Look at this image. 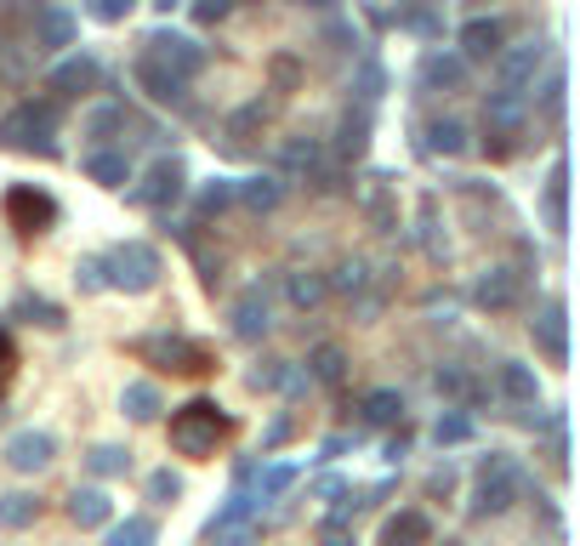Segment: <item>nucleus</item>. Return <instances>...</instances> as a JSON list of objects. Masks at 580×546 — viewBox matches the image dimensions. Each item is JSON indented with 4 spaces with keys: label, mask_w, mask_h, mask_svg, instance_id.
<instances>
[{
    "label": "nucleus",
    "mask_w": 580,
    "mask_h": 546,
    "mask_svg": "<svg viewBox=\"0 0 580 546\" xmlns=\"http://www.w3.org/2000/svg\"><path fill=\"white\" fill-rule=\"evenodd\" d=\"M132 353L155 370H171V376H206L211 370V347H199L194 336L183 331H148V336H132Z\"/></svg>",
    "instance_id": "20e7f679"
},
{
    "label": "nucleus",
    "mask_w": 580,
    "mask_h": 546,
    "mask_svg": "<svg viewBox=\"0 0 580 546\" xmlns=\"http://www.w3.org/2000/svg\"><path fill=\"white\" fill-rule=\"evenodd\" d=\"M188 188H194V183H188V160H183V154H160L155 165L143 171V183L132 188V206H148V211L165 216L171 206L188 200Z\"/></svg>",
    "instance_id": "6e6552de"
},
{
    "label": "nucleus",
    "mask_w": 580,
    "mask_h": 546,
    "mask_svg": "<svg viewBox=\"0 0 580 546\" xmlns=\"http://www.w3.org/2000/svg\"><path fill=\"white\" fill-rule=\"evenodd\" d=\"M490 63H495V80H501V91H518V97H529V86H535V74H541V63H546V46H541V40L501 46V52H495Z\"/></svg>",
    "instance_id": "9d476101"
},
{
    "label": "nucleus",
    "mask_w": 580,
    "mask_h": 546,
    "mask_svg": "<svg viewBox=\"0 0 580 546\" xmlns=\"http://www.w3.org/2000/svg\"><path fill=\"white\" fill-rule=\"evenodd\" d=\"M523 489H529V473H523V461L513 450H490V456H478L472 467V501H467V518L472 524H484V518H501V512H513L523 501Z\"/></svg>",
    "instance_id": "f257e3e1"
},
{
    "label": "nucleus",
    "mask_w": 580,
    "mask_h": 546,
    "mask_svg": "<svg viewBox=\"0 0 580 546\" xmlns=\"http://www.w3.org/2000/svg\"><path fill=\"white\" fill-rule=\"evenodd\" d=\"M285 177L280 171H257V177H234V206H245L250 216H268L285 206Z\"/></svg>",
    "instance_id": "f3484780"
},
{
    "label": "nucleus",
    "mask_w": 580,
    "mask_h": 546,
    "mask_svg": "<svg viewBox=\"0 0 580 546\" xmlns=\"http://www.w3.org/2000/svg\"><path fill=\"white\" fill-rule=\"evenodd\" d=\"M12 319H23V325H40V331H63V325H69L63 308L52 302V296H40V290H17Z\"/></svg>",
    "instance_id": "473e14b6"
},
{
    "label": "nucleus",
    "mask_w": 580,
    "mask_h": 546,
    "mask_svg": "<svg viewBox=\"0 0 580 546\" xmlns=\"http://www.w3.org/2000/svg\"><path fill=\"white\" fill-rule=\"evenodd\" d=\"M433 387L444 393V399H461V387H467V370H461V364H439V370H433Z\"/></svg>",
    "instance_id": "4d7b16f0"
},
{
    "label": "nucleus",
    "mask_w": 580,
    "mask_h": 546,
    "mask_svg": "<svg viewBox=\"0 0 580 546\" xmlns=\"http://www.w3.org/2000/svg\"><path fill=\"white\" fill-rule=\"evenodd\" d=\"M501 46H507V23H501V17H472L461 29V58L467 63H490Z\"/></svg>",
    "instance_id": "393cba45"
},
{
    "label": "nucleus",
    "mask_w": 580,
    "mask_h": 546,
    "mask_svg": "<svg viewBox=\"0 0 580 546\" xmlns=\"http://www.w3.org/2000/svg\"><path fill=\"white\" fill-rule=\"evenodd\" d=\"M467 80H472V63L461 58V52H444V46H433V52L421 58V86L427 91H467Z\"/></svg>",
    "instance_id": "a211bd4d"
},
{
    "label": "nucleus",
    "mask_w": 580,
    "mask_h": 546,
    "mask_svg": "<svg viewBox=\"0 0 580 546\" xmlns=\"http://www.w3.org/2000/svg\"><path fill=\"white\" fill-rule=\"evenodd\" d=\"M148 501H155V507H176V501H183V473H171V467H160V473H148Z\"/></svg>",
    "instance_id": "de8ad7c7"
},
{
    "label": "nucleus",
    "mask_w": 580,
    "mask_h": 546,
    "mask_svg": "<svg viewBox=\"0 0 580 546\" xmlns=\"http://www.w3.org/2000/svg\"><path fill=\"white\" fill-rule=\"evenodd\" d=\"M257 535H262V495L250 489H234L206 524V546H257Z\"/></svg>",
    "instance_id": "0eeeda50"
},
{
    "label": "nucleus",
    "mask_w": 580,
    "mask_h": 546,
    "mask_svg": "<svg viewBox=\"0 0 580 546\" xmlns=\"http://www.w3.org/2000/svg\"><path fill=\"white\" fill-rule=\"evenodd\" d=\"M132 80L143 86L148 103H160V109H183V103H188V80H183L176 69H165L160 58H148V52L132 63Z\"/></svg>",
    "instance_id": "f8f14e48"
},
{
    "label": "nucleus",
    "mask_w": 580,
    "mask_h": 546,
    "mask_svg": "<svg viewBox=\"0 0 580 546\" xmlns=\"http://www.w3.org/2000/svg\"><path fill=\"white\" fill-rule=\"evenodd\" d=\"M234 7H239V0H194V23H199V29H217Z\"/></svg>",
    "instance_id": "5fc2aeb1"
},
{
    "label": "nucleus",
    "mask_w": 580,
    "mask_h": 546,
    "mask_svg": "<svg viewBox=\"0 0 580 546\" xmlns=\"http://www.w3.org/2000/svg\"><path fill=\"white\" fill-rule=\"evenodd\" d=\"M301 7H319V12H324V7H331V0H301Z\"/></svg>",
    "instance_id": "0e129e2a"
},
{
    "label": "nucleus",
    "mask_w": 580,
    "mask_h": 546,
    "mask_svg": "<svg viewBox=\"0 0 580 546\" xmlns=\"http://www.w3.org/2000/svg\"><path fill=\"white\" fill-rule=\"evenodd\" d=\"M382 91H387V69L375 58H359V69H353V97L375 109V103H382Z\"/></svg>",
    "instance_id": "37998d69"
},
{
    "label": "nucleus",
    "mask_w": 580,
    "mask_h": 546,
    "mask_svg": "<svg viewBox=\"0 0 580 546\" xmlns=\"http://www.w3.org/2000/svg\"><path fill=\"white\" fill-rule=\"evenodd\" d=\"M285 370H291L285 359H262V364H257V370H250V376H245V382H250V387H257V393H280V387H285Z\"/></svg>",
    "instance_id": "603ef678"
},
{
    "label": "nucleus",
    "mask_w": 580,
    "mask_h": 546,
    "mask_svg": "<svg viewBox=\"0 0 580 546\" xmlns=\"http://www.w3.org/2000/svg\"><path fill=\"white\" fill-rule=\"evenodd\" d=\"M120 410H125V421H137V427H148V421H160V410H165V393H160L155 382H125V393H120Z\"/></svg>",
    "instance_id": "7c9ffc66"
},
{
    "label": "nucleus",
    "mask_w": 580,
    "mask_h": 546,
    "mask_svg": "<svg viewBox=\"0 0 580 546\" xmlns=\"http://www.w3.org/2000/svg\"><path fill=\"white\" fill-rule=\"evenodd\" d=\"M529 132V97L518 91H490L484 97V154L490 160H513Z\"/></svg>",
    "instance_id": "423d86ee"
},
{
    "label": "nucleus",
    "mask_w": 580,
    "mask_h": 546,
    "mask_svg": "<svg viewBox=\"0 0 580 546\" xmlns=\"http://www.w3.org/2000/svg\"><path fill=\"white\" fill-rule=\"evenodd\" d=\"M324 160H331V154H324L319 137H285L280 142V177H301V183H308Z\"/></svg>",
    "instance_id": "a878e982"
},
{
    "label": "nucleus",
    "mask_w": 580,
    "mask_h": 546,
    "mask_svg": "<svg viewBox=\"0 0 580 546\" xmlns=\"http://www.w3.org/2000/svg\"><path fill=\"white\" fill-rule=\"evenodd\" d=\"M40 495L29 489H12V495H0V530H35L40 524Z\"/></svg>",
    "instance_id": "4c0bfd02"
},
{
    "label": "nucleus",
    "mask_w": 580,
    "mask_h": 546,
    "mask_svg": "<svg viewBox=\"0 0 580 546\" xmlns=\"http://www.w3.org/2000/svg\"><path fill=\"white\" fill-rule=\"evenodd\" d=\"M143 46H148V58H160L165 69H176V74H183V80H194V74L206 69V46H199V40H188V35H176V29H155V35H148Z\"/></svg>",
    "instance_id": "4468645a"
},
{
    "label": "nucleus",
    "mask_w": 580,
    "mask_h": 546,
    "mask_svg": "<svg viewBox=\"0 0 580 546\" xmlns=\"http://www.w3.org/2000/svg\"><path fill=\"white\" fill-rule=\"evenodd\" d=\"M103 273H109V290H125V296H148L160 285V251L148 239H120L114 251H103Z\"/></svg>",
    "instance_id": "39448f33"
},
{
    "label": "nucleus",
    "mask_w": 580,
    "mask_h": 546,
    "mask_svg": "<svg viewBox=\"0 0 580 546\" xmlns=\"http://www.w3.org/2000/svg\"><path fill=\"white\" fill-rule=\"evenodd\" d=\"M301 370H308V382H313V387H342V382H347V370H353V359L342 353L336 342H319Z\"/></svg>",
    "instance_id": "cd10ccee"
},
{
    "label": "nucleus",
    "mask_w": 580,
    "mask_h": 546,
    "mask_svg": "<svg viewBox=\"0 0 580 546\" xmlns=\"http://www.w3.org/2000/svg\"><path fill=\"white\" fill-rule=\"evenodd\" d=\"M541 211H546V228H569V160L558 154L552 160V177H546V194H541Z\"/></svg>",
    "instance_id": "c756f323"
},
{
    "label": "nucleus",
    "mask_w": 580,
    "mask_h": 546,
    "mask_svg": "<svg viewBox=\"0 0 580 546\" xmlns=\"http://www.w3.org/2000/svg\"><path fill=\"white\" fill-rule=\"evenodd\" d=\"M229 319H234V336L239 342H262L268 336V290L262 285H245L239 296H234V308H229Z\"/></svg>",
    "instance_id": "4be33fe9"
},
{
    "label": "nucleus",
    "mask_w": 580,
    "mask_h": 546,
    "mask_svg": "<svg viewBox=\"0 0 580 546\" xmlns=\"http://www.w3.org/2000/svg\"><path fill=\"white\" fill-rule=\"evenodd\" d=\"M523 280H529L523 268H484L472 280V302L490 308V313H507V308L523 302Z\"/></svg>",
    "instance_id": "ddd939ff"
},
{
    "label": "nucleus",
    "mask_w": 580,
    "mask_h": 546,
    "mask_svg": "<svg viewBox=\"0 0 580 546\" xmlns=\"http://www.w3.org/2000/svg\"><path fill=\"white\" fill-rule=\"evenodd\" d=\"M291 433H296V421H291V410H280V415L268 421V433H262V450H257V456H273V450H280V444L291 438Z\"/></svg>",
    "instance_id": "6e6d98bb"
},
{
    "label": "nucleus",
    "mask_w": 580,
    "mask_h": 546,
    "mask_svg": "<svg viewBox=\"0 0 580 546\" xmlns=\"http://www.w3.org/2000/svg\"><path fill=\"white\" fill-rule=\"evenodd\" d=\"M472 433H478V421H472V410L456 405V399H449V405L439 410V421H433V444H439V450H461V444H472Z\"/></svg>",
    "instance_id": "c85d7f7f"
},
{
    "label": "nucleus",
    "mask_w": 580,
    "mask_h": 546,
    "mask_svg": "<svg viewBox=\"0 0 580 546\" xmlns=\"http://www.w3.org/2000/svg\"><path fill=\"white\" fill-rule=\"evenodd\" d=\"M103 530H109L103 546H160V524H155V518H143V512H132L125 524H114V518H109Z\"/></svg>",
    "instance_id": "58836bf2"
},
{
    "label": "nucleus",
    "mask_w": 580,
    "mask_h": 546,
    "mask_svg": "<svg viewBox=\"0 0 580 546\" xmlns=\"http://www.w3.org/2000/svg\"><path fill=\"white\" fill-rule=\"evenodd\" d=\"M535 109H541L546 120H564V69H552V74H546V86H541V97H535Z\"/></svg>",
    "instance_id": "8fccbe9b"
},
{
    "label": "nucleus",
    "mask_w": 580,
    "mask_h": 546,
    "mask_svg": "<svg viewBox=\"0 0 580 546\" xmlns=\"http://www.w3.org/2000/svg\"><path fill=\"white\" fill-rule=\"evenodd\" d=\"M58 461V438L46 427H23L7 438V467L12 473H46V467Z\"/></svg>",
    "instance_id": "dca6fc26"
},
{
    "label": "nucleus",
    "mask_w": 580,
    "mask_h": 546,
    "mask_svg": "<svg viewBox=\"0 0 580 546\" xmlns=\"http://www.w3.org/2000/svg\"><path fill=\"white\" fill-rule=\"evenodd\" d=\"M268 80H273V91H296V86H301V63H296L291 52L268 58Z\"/></svg>",
    "instance_id": "3c124183"
},
{
    "label": "nucleus",
    "mask_w": 580,
    "mask_h": 546,
    "mask_svg": "<svg viewBox=\"0 0 580 546\" xmlns=\"http://www.w3.org/2000/svg\"><path fill=\"white\" fill-rule=\"evenodd\" d=\"M296 479H301L296 461H257V495H262V501H280Z\"/></svg>",
    "instance_id": "79ce46f5"
},
{
    "label": "nucleus",
    "mask_w": 580,
    "mask_h": 546,
    "mask_svg": "<svg viewBox=\"0 0 580 546\" xmlns=\"http://www.w3.org/2000/svg\"><path fill=\"white\" fill-rule=\"evenodd\" d=\"M529 336H535V347L552 364H569V308L564 302H546L541 319H529Z\"/></svg>",
    "instance_id": "aec40b11"
},
{
    "label": "nucleus",
    "mask_w": 580,
    "mask_h": 546,
    "mask_svg": "<svg viewBox=\"0 0 580 546\" xmlns=\"http://www.w3.org/2000/svg\"><path fill=\"white\" fill-rule=\"evenodd\" d=\"M347 444H353L347 433H331V438L319 444V461H336V456H347Z\"/></svg>",
    "instance_id": "680f3d73"
},
{
    "label": "nucleus",
    "mask_w": 580,
    "mask_h": 546,
    "mask_svg": "<svg viewBox=\"0 0 580 546\" xmlns=\"http://www.w3.org/2000/svg\"><path fill=\"white\" fill-rule=\"evenodd\" d=\"M427 501H449V495H456V467H449V461H439L433 467V473H427Z\"/></svg>",
    "instance_id": "864d4df0"
},
{
    "label": "nucleus",
    "mask_w": 580,
    "mask_h": 546,
    "mask_svg": "<svg viewBox=\"0 0 580 546\" xmlns=\"http://www.w3.org/2000/svg\"><path fill=\"white\" fill-rule=\"evenodd\" d=\"M74 290H81V296H103L109 290L103 257H81V262H74Z\"/></svg>",
    "instance_id": "09e8293b"
},
{
    "label": "nucleus",
    "mask_w": 580,
    "mask_h": 546,
    "mask_svg": "<svg viewBox=\"0 0 580 546\" xmlns=\"http://www.w3.org/2000/svg\"><path fill=\"white\" fill-rule=\"evenodd\" d=\"M86 177L97 183V188H125L132 183V154H125V148H91L86 154Z\"/></svg>",
    "instance_id": "bb28decb"
},
{
    "label": "nucleus",
    "mask_w": 580,
    "mask_h": 546,
    "mask_svg": "<svg viewBox=\"0 0 580 546\" xmlns=\"http://www.w3.org/2000/svg\"><path fill=\"white\" fill-rule=\"evenodd\" d=\"M188 194H194V216L211 222V216H222V211L234 206V177H211V183H199Z\"/></svg>",
    "instance_id": "ea45409f"
},
{
    "label": "nucleus",
    "mask_w": 580,
    "mask_h": 546,
    "mask_svg": "<svg viewBox=\"0 0 580 546\" xmlns=\"http://www.w3.org/2000/svg\"><path fill=\"white\" fill-rule=\"evenodd\" d=\"M12 370H17V347H12V336H7V331H0V393H7Z\"/></svg>",
    "instance_id": "052dcab7"
},
{
    "label": "nucleus",
    "mask_w": 580,
    "mask_h": 546,
    "mask_svg": "<svg viewBox=\"0 0 580 546\" xmlns=\"http://www.w3.org/2000/svg\"><path fill=\"white\" fill-rule=\"evenodd\" d=\"M125 103H103V109H91L86 120H81V137L91 142V148H109L114 137H125Z\"/></svg>",
    "instance_id": "f704fd0d"
},
{
    "label": "nucleus",
    "mask_w": 580,
    "mask_h": 546,
    "mask_svg": "<svg viewBox=\"0 0 580 546\" xmlns=\"http://www.w3.org/2000/svg\"><path fill=\"white\" fill-rule=\"evenodd\" d=\"M97 86H103V63H97L91 52H74V58H63L52 74H46V91H52L58 103H63V97H86Z\"/></svg>",
    "instance_id": "2eb2a0df"
},
{
    "label": "nucleus",
    "mask_w": 580,
    "mask_h": 546,
    "mask_svg": "<svg viewBox=\"0 0 580 546\" xmlns=\"http://www.w3.org/2000/svg\"><path fill=\"white\" fill-rule=\"evenodd\" d=\"M58 216H63V206L46 188H35V183H12L7 188V222L17 234H52Z\"/></svg>",
    "instance_id": "1a4fd4ad"
},
{
    "label": "nucleus",
    "mask_w": 580,
    "mask_h": 546,
    "mask_svg": "<svg viewBox=\"0 0 580 546\" xmlns=\"http://www.w3.org/2000/svg\"><path fill=\"white\" fill-rule=\"evenodd\" d=\"M382 541H393V546H427V541H433V518H427L421 507H405V512H393L387 524H382Z\"/></svg>",
    "instance_id": "2f4dec72"
},
{
    "label": "nucleus",
    "mask_w": 580,
    "mask_h": 546,
    "mask_svg": "<svg viewBox=\"0 0 580 546\" xmlns=\"http://www.w3.org/2000/svg\"><path fill=\"white\" fill-rule=\"evenodd\" d=\"M421 251L433 257V262H444V257H449V239L439 234V200H433V194L421 200Z\"/></svg>",
    "instance_id": "49530a36"
},
{
    "label": "nucleus",
    "mask_w": 580,
    "mask_h": 546,
    "mask_svg": "<svg viewBox=\"0 0 580 546\" xmlns=\"http://www.w3.org/2000/svg\"><path fill=\"white\" fill-rule=\"evenodd\" d=\"M29 46H35V52H63V46H74V12L40 7L29 17Z\"/></svg>",
    "instance_id": "5701e85b"
},
{
    "label": "nucleus",
    "mask_w": 580,
    "mask_h": 546,
    "mask_svg": "<svg viewBox=\"0 0 580 546\" xmlns=\"http://www.w3.org/2000/svg\"><path fill=\"white\" fill-rule=\"evenodd\" d=\"M229 433H234V415L222 410L217 399H188L183 410H171V427H165L171 450L188 456V461H211L217 444L229 438Z\"/></svg>",
    "instance_id": "f03ea898"
},
{
    "label": "nucleus",
    "mask_w": 580,
    "mask_h": 546,
    "mask_svg": "<svg viewBox=\"0 0 580 546\" xmlns=\"http://www.w3.org/2000/svg\"><path fill=\"white\" fill-rule=\"evenodd\" d=\"M132 7H137V0H91L86 12H91L97 23H125V17H132Z\"/></svg>",
    "instance_id": "13d9d810"
},
{
    "label": "nucleus",
    "mask_w": 580,
    "mask_h": 546,
    "mask_svg": "<svg viewBox=\"0 0 580 546\" xmlns=\"http://www.w3.org/2000/svg\"><path fill=\"white\" fill-rule=\"evenodd\" d=\"M285 296H291V308L313 313L324 296H331V285H324V273H319V268H291V273H285Z\"/></svg>",
    "instance_id": "e433bc0d"
},
{
    "label": "nucleus",
    "mask_w": 580,
    "mask_h": 546,
    "mask_svg": "<svg viewBox=\"0 0 580 546\" xmlns=\"http://www.w3.org/2000/svg\"><path fill=\"white\" fill-rule=\"evenodd\" d=\"M0 12H29V17H35L40 0H0Z\"/></svg>",
    "instance_id": "e2e57ef3"
},
{
    "label": "nucleus",
    "mask_w": 580,
    "mask_h": 546,
    "mask_svg": "<svg viewBox=\"0 0 580 546\" xmlns=\"http://www.w3.org/2000/svg\"><path fill=\"white\" fill-rule=\"evenodd\" d=\"M495 393H501L507 405H518V410H535V405H541V376H535V364L501 359V364H495Z\"/></svg>",
    "instance_id": "6ab92c4d"
},
{
    "label": "nucleus",
    "mask_w": 580,
    "mask_h": 546,
    "mask_svg": "<svg viewBox=\"0 0 580 546\" xmlns=\"http://www.w3.org/2000/svg\"><path fill=\"white\" fill-rule=\"evenodd\" d=\"M467 120L456 114H439V120H427L421 126V154H433V160H461L467 154Z\"/></svg>",
    "instance_id": "412c9836"
},
{
    "label": "nucleus",
    "mask_w": 580,
    "mask_h": 546,
    "mask_svg": "<svg viewBox=\"0 0 580 546\" xmlns=\"http://www.w3.org/2000/svg\"><path fill=\"white\" fill-rule=\"evenodd\" d=\"M324 285H331L336 296H347V302H359V296L375 285V273H370V262H365V257H342L331 273H324Z\"/></svg>",
    "instance_id": "72a5a7b5"
},
{
    "label": "nucleus",
    "mask_w": 580,
    "mask_h": 546,
    "mask_svg": "<svg viewBox=\"0 0 580 546\" xmlns=\"http://www.w3.org/2000/svg\"><path fill=\"white\" fill-rule=\"evenodd\" d=\"M58 132H63V103L58 97H29V103H17L7 120H0V142L23 148V154H40V160L63 154Z\"/></svg>",
    "instance_id": "7ed1b4c3"
},
{
    "label": "nucleus",
    "mask_w": 580,
    "mask_h": 546,
    "mask_svg": "<svg viewBox=\"0 0 580 546\" xmlns=\"http://www.w3.org/2000/svg\"><path fill=\"white\" fill-rule=\"evenodd\" d=\"M370 137H375V114H370V103H347L342 120H336V137H331V148H324V154H336L342 165H353V160H365V154H370Z\"/></svg>",
    "instance_id": "9b49d317"
},
{
    "label": "nucleus",
    "mask_w": 580,
    "mask_h": 546,
    "mask_svg": "<svg viewBox=\"0 0 580 546\" xmlns=\"http://www.w3.org/2000/svg\"><path fill=\"white\" fill-rule=\"evenodd\" d=\"M35 46H23L17 35H0V80H29Z\"/></svg>",
    "instance_id": "c03bdc74"
},
{
    "label": "nucleus",
    "mask_w": 580,
    "mask_h": 546,
    "mask_svg": "<svg viewBox=\"0 0 580 546\" xmlns=\"http://www.w3.org/2000/svg\"><path fill=\"white\" fill-rule=\"evenodd\" d=\"M114 518V495L103 484H81L69 495V524H81V530H103Z\"/></svg>",
    "instance_id": "b1692460"
},
{
    "label": "nucleus",
    "mask_w": 580,
    "mask_h": 546,
    "mask_svg": "<svg viewBox=\"0 0 580 546\" xmlns=\"http://www.w3.org/2000/svg\"><path fill=\"white\" fill-rule=\"evenodd\" d=\"M405 456H410V427L398 421V433L382 444V461H387V467H405Z\"/></svg>",
    "instance_id": "bf43d9fd"
},
{
    "label": "nucleus",
    "mask_w": 580,
    "mask_h": 546,
    "mask_svg": "<svg viewBox=\"0 0 580 546\" xmlns=\"http://www.w3.org/2000/svg\"><path fill=\"white\" fill-rule=\"evenodd\" d=\"M359 415L370 421V427H398V421H405V393L398 387H370L359 399Z\"/></svg>",
    "instance_id": "c9c22d12"
},
{
    "label": "nucleus",
    "mask_w": 580,
    "mask_h": 546,
    "mask_svg": "<svg viewBox=\"0 0 580 546\" xmlns=\"http://www.w3.org/2000/svg\"><path fill=\"white\" fill-rule=\"evenodd\" d=\"M262 126H268V103L257 97V103L234 109V114H229V126H222V132H229V142H250V137H257Z\"/></svg>",
    "instance_id": "a18cd8bd"
},
{
    "label": "nucleus",
    "mask_w": 580,
    "mask_h": 546,
    "mask_svg": "<svg viewBox=\"0 0 580 546\" xmlns=\"http://www.w3.org/2000/svg\"><path fill=\"white\" fill-rule=\"evenodd\" d=\"M382 546H393V541H382Z\"/></svg>",
    "instance_id": "69168bd1"
},
{
    "label": "nucleus",
    "mask_w": 580,
    "mask_h": 546,
    "mask_svg": "<svg viewBox=\"0 0 580 546\" xmlns=\"http://www.w3.org/2000/svg\"><path fill=\"white\" fill-rule=\"evenodd\" d=\"M86 473L125 479V473H132V450H125V444H91V450H86Z\"/></svg>",
    "instance_id": "a19ab883"
}]
</instances>
